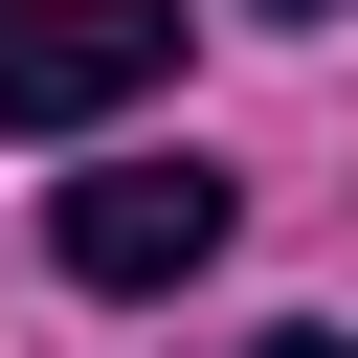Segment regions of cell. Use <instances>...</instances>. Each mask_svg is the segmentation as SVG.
<instances>
[{"label":"cell","mask_w":358,"mask_h":358,"mask_svg":"<svg viewBox=\"0 0 358 358\" xmlns=\"http://www.w3.org/2000/svg\"><path fill=\"white\" fill-rule=\"evenodd\" d=\"M224 224H246V179L224 157H112V179H67V291H201L224 268Z\"/></svg>","instance_id":"obj_1"},{"label":"cell","mask_w":358,"mask_h":358,"mask_svg":"<svg viewBox=\"0 0 358 358\" xmlns=\"http://www.w3.org/2000/svg\"><path fill=\"white\" fill-rule=\"evenodd\" d=\"M179 67V0H0V134H90Z\"/></svg>","instance_id":"obj_2"},{"label":"cell","mask_w":358,"mask_h":358,"mask_svg":"<svg viewBox=\"0 0 358 358\" xmlns=\"http://www.w3.org/2000/svg\"><path fill=\"white\" fill-rule=\"evenodd\" d=\"M268 358H358V336H268Z\"/></svg>","instance_id":"obj_3"},{"label":"cell","mask_w":358,"mask_h":358,"mask_svg":"<svg viewBox=\"0 0 358 358\" xmlns=\"http://www.w3.org/2000/svg\"><path fill=\"white\" fill-rule=\"evenodd\" d=\"M291 22H313V0H291Z\"/></svg>","instance_id":"obj_4"}]
</instances>
